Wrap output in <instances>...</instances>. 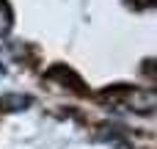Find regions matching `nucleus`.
<instances>
[{"label": "nucleus", "instance_id": "f257e3e1", "mask_svg": "<svg viewBox=\"0 0 157 149\" xmlns=\"http://www.w3.org/2000/svg\"><path fill=\"white\" fill-rule=\"evenodd\" d=\"M124 102H127V108L135 111V113H152V111H155V94H152V91H132V88H127Z\"/></svg>", "mask_w": 157, "mask_h": 149}, {"label": "nucleus", "instance_id": "f03ea898", "mask_svg": "<svg viewBox=\"0 0 157 149\" xmlns=\"http://www.w3.org/2000/svg\"><path fill=\"white\" fill-rule=\"evenodd\" d=\"M30 105V97H22V94H6L0 100V111L3 113H14V111H25Z\"/></svg>", "mask_w": 157, "mask_h": 149}, {"label": "nucleus", "instance_id": "7ed1b4c3", "mask_svg": "<svg viewBox=\"0 0 157 149\" xmlns=\"http://www.w3.org/2000/svg\"><path fill=\"white\" fill-rule=\"evenodd\" d=\"M50 77H55V80H61V83H66V86H72L75 91H86V86H83V80H80V77L75 75V72H69L66 66H55Z\"/></svg>", "mask_w": 157, "mask_h": 149}]
</instances>
